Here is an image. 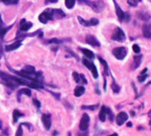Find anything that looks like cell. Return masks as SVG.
<instances>
[{"mask_svg":"<svg viewBox=\"0 0 151 136\" xmlns=\"http://www.w3.org/2000/svg\"><path fill=\"white\" fill-rule=\"evenodd\" d=\"M57 1L58 0H45V4H50V3L54 4V3H57Z\"/></svg>","mask_w":151,"mask_h":136,"instance_id":"ab89813d","label":"cell"},{"mask_svg":"<svg viewBox=\"0 0 151 136\" xmlns=\"http://www.w3.org/2000/svg\"><path fill=\"white\" fill-rule=\"evenodd\" d=\"M1 1L6 5H14L19 2V0H1Z\"/></svg>","mask_w":151,"mask_h":136,"instance_id":"836d02e7","label":"cell"},{"mask_svg":"<svg viewBox=\"0 0 151 136\" xmlns=\"http://www.w3.org/2000/svg\"><path fill=\"white\" fill-rule=\"evenodd\" d=\"M83 63L85 64V66H86L87 69L92 72V75H93V78H95V79L98 78L99 74H98V71H97V68L95 67V65L93 62H91L90 60H86V58L83 59Z\"/></svg>","mask_w":151,"mask_h":136,"instance_id":"8992f818","label":"cell"},{"mask_svg":"<svg viewBox=\"0 0 151 136\" xmlns=\"http://www.w3.org/2000/svg\"><path fill=\"white\" fill-rule=\"evenodd\" d=\"M127 126H129V127H131V126H132V123H131V122H129V123H127Z\"/></svg>","mask_w":151,"mask_h":136,"instance_id":"7dc6e473","label":"cell"},{"mask_svg":"<svg viewBox=\"0 0 151 136\" xmlns=\"http://www.w3.org/2000/svg\"><path fill=\"white\" fill-rule=\"evenodd\" d=\"M111 38L115 41H117V42H124L125 39H126V37H125V34L124 32L123 31L122 29L120 28H116L111 37Z\"/></svg>","mask_w":151,"mask_h":136,"instance_id":"5b68a950","label":"cell"},{"mask_svg":"<svg viewBox=\"0 0 151 136\" xmlns=\"http://www.w3.org/2000/svg\"><path fill=\"white\" fill-rule=\"evenodd\" d=\"M3 26H4V22H3L2 18H1V14H0V29L3 28Z\"/></svg>","mask_w":151,"mask_h":136,"instance_id":"7bdbcfd3","label":"cell"},{"mask_svg":"<svg viewBox=\"0 0 151 136\" xmlns=\"http://www.w3.org/2000/svg\"><path fill=\"white\" fill-rule=\"evenodd\" d=\"M80 51L83 53V54L85 56H86V58H88V59H94V53L91 50H88L86 48H80Z\"/></svg>","mask_w":151,"mask_h":136,"instance_id":"7402d4cb","label":"cell"},{"mask_svg":"<svg viewBox=\"0 0 151 136\" xmlns=\"http://www.w3.org/2000/svg\"><path fill=\"white\" fill-rule=\"evenodd\" d=\"M62 42H63L62 40H59L58 38H52V39H50V40L46 41V43H48V44H56V45L61 44Z\"/></svg>","mask_w":151,"mask_h":136,"instance_id":"1f68e13d","label":"cell"},{"mask_svg":"<svg viewBox=\"0 0 151 136\" xmlns=\"http://www.w3.org/2000/svg\"><path fill=\"white\" fill-rule=\"evenodd\" d=\"M12 27H13V25H11L10 27H6V28H1V29H0V39H1V40L4 39L5 35L6 34V32H7L9 30L12 29Z\"/></svg>","mask_w":151,"mask_h":136,"instance_id":"cb8c5ba5","label":"cell"},{"mask_svg":"<svg viewBox=\"0 0 151 136\" xmlns=\"http://www.w3.org/2000/svg\"><path fill=\"white\" fill-rule=\"evenodd\" d=\"M26 94L27 96H31V92H30V90L29 89H28V88H24V89H22V90H20L19 92H18V101H19V98H20V95L21 94Z\"/></svg>","mask_w":151,"mask_h":136,"instance_id":"484cf974","label":"cell"},{"mask_svg":"<svg viewBox=\"0 0 151 136\" xmlns=\"http://www.w3.org/2000/svg\"><path fill=\"white\" fill-rule=\"evenodd\" d=\"M107 116L109 117V120L111 122L114 120V115H113V113H112V111H111V109L109 108H107Z\"/></svg>","mask_w":151,"mask_h":136,"instance_id":"e575fe53","label":"cell"},{"mask_svg":"<svg viewBox=\"0 0 151 136\" xmlns=\"http://www.w3.org/2000/svg\"><path fill=\"white\" fill-rule=\"evenodd\" d=\"M99 104H95V105H83L82 106V109H89V110H96L99 108Z\"/></svg>","mask_w":151,"mask_h":136,"instance_id":"4316f807","label":"cell"},{"mask_svg":"<svg viewBox=\"0 0 151 136\" xmlns=\"http://www.w3.org/2000/svg\"><path fill=\"white\" fill-rule=\"evenodd\" d=\"M73 78L78 84H80V83H82L83 85L87 84V79L86 78L84 74H78L77 72H73Z\"/></svg>","mask_w":151,"mask_h":136,"instance_id":"7c38bea8","label":"cell"},{"mask_svg":"<svg viewBox=\"0 0 151 136\" xmlns=\"http://www.w3.org/2000/svg\"><path fill=\"white\" fill-rule=\"evenodd\" d=\"M68 136H71V132H69L68 133Z\"/></svg>","mask_w":151,"mask_h":136,"instance_id":"f907efd6","label":"cell"},{"mask_svg":"<svg viewBox=\"0 0 151 136\" xmlns=\"http://www.w3.org/2000/svg\"><path fill=\"white\" fill-rule=\"evenodd\" d=\"M42 123L45 128V130L49 131L52 126V120H51V116L49 114H43L42 115Z\"/></svg>","mask_w":151,"mask_h":136,"instance_id":"30bf717a","label":"cell"},{"mask_svg":"<svg viewBox=\"0 0 151 136\" xmlns=\"http://www.w3.org/2000/svg\"><path fill=\"white\" fill-rule=\"evenodd\" d=\"M137 16L139 19H140L144 22H147L151 19V16L146 12H139V13H137Z\"/></svg>","mask_w":151,"mask_h":136,"instance_id":"44dd1931","label":"cell"},{"mask_svg":"<svg viewBox=\"0 0 151 136\" xmlns=\"http://www.w3.org/2000/svg\"><path fill=\"white\" fill-rule=\"evenodd\" d=\"M150 1H151V0H150Z\"/></svg>","mask_w":151,"mask_h":136,"instance_id":"f5cc1de1","label":"cell"},{"mask_svg":"<svg viewBox=\"0 0 151 136\" xmlns=\"http://www.w3.org/2000/svg\"><path fill=\"white\" fill-rule=\"evenodd\" d=\"M86 92V88L83 86H78L75 88V91H74V94L76 97H80L82 96Z\"/></svg>","mask_w":151,"mask_h":136,"instance_id":"ffe728a7","label":"cell"},{"mask_svg":"<svg viewBox=\"0 0 151 136\" xmlns=\"http://www.w3.org/2000/svg\"><path fill=\"white\" fill-rule=\"evenodd\" d=\"M89 124H90V117L88 116V114L85 113L82 116L80 123H79V129H80V131H82V132L87 131L88 128H89Z\"/></svg>","mask_w":151,"mask_h":136,"instance_id":"52a82bcc","label":"cell"},{"mask_svg":"<svg viewBox=\"0 0 151 136\" xmlns=\"http://www.w3.org/2000/svg\"><path fill=\"white\" fill-rule=\"evenodd\" d=\"M113 2H114L115 7H116V15H117L118 19H119L120 21H124V14H124V11L121 9V7L117 5V3H116V0H113Z\"/></svg>","mask_w":151,"mask_h":136,"instance_id":"9a60e30c","label":"cell"},{"mask_svg":"<svg viewBox=\"0 0 151 136\" xmlns=\"http://www.w3.org/2000/svg\"><path fill=\"white\" fill-rule=\"evenodd\" d=\"M50 93H51L52 94H53V96H54V97H55L56 99L60 100V94H54L53 92H51V91H50Z\"/></svg>","mask_w":151,"mask_h":136,"instance_id":"60d3db41","label":"cell"},{"mask_svg":"<svg viewBox=\"0 0 151 136\" xmlns=\"http://www.w3.org/2000/svg\"><path fill=\"white\" fill-rule=\"evenodd\" d=\"M111 88H112V91H113L115 94H118V93L120 92V86H119L115 81H113V83H112V85H111Z\"/></svg>","mask_w":151,"mask_h":136,"instance_id":"f1b7e54d","label":"cell"},{"mask_svg":"<svg viewBox=\"0 0 151 136\" xmlns=\"http://www.w3.org/2000/svg\"><path fill=\"white\" fill-rule=\"evenodd\" d=\"M21 45H22V40L15 41L14 43H13V44H11V45H6V51H7V52H11V51L16 50V49H18Z\"/></svg>","mask_w":151,"mask_h":136,"instance_id":"ac0fdd59","label":"cell"},{"mask_svg":"<svg viewBox=\"0 0 151 136\" xmlns=\"http://www.w3.org/2000/svg\"><path fill=\"white\" fill-rule=\"evenodd\" d=\"M78 136H88V132H87L86 131H85V132H83L82 133L78 134Z\"/></svg>","mask_w":151,"mask_h":136,"instance_id":"b9f144b4","label":"cell"},{"mask_svg":"<svg viewBox=\"0 0 151 136\" xmlns=\"http://www.w3.org/2000/svg\"><path fill=\"white\" fill-rule=\"evenodd\" d=\"M140 1H141V0H127V3H128L131 6L135 7V6H138V4H139Z\"/></svg>","mask_w":151,"mask_h":136,"instance_id":"f546056e","label":"cell"},{"mask_svg":"<svg viewBox=\"0 0 151 136\" xmlns=\"http://www.w3.org/2000/svg\"><path fill=\"white\" fill-rule=\"evenodd\" d=\"M78 1L82 4L87 5L88 6H90L95 13H101L104 7V2L102 0H97V1H89V0H78Z\"/></svg>","mask_w":151,"mask_h":136,"instance_id":"7a4b0ae2","label":"cell"},{"mask_svg":"<svg viewBox=\"0 0 151 136\" xmlns=\"http://www.w3.org/2000/svg\"><path fill=\"white\" fill-rule=\"evenodd\" d=\"M78 22H80V24H81V25H83V26H85V27L96 26V25H98V24H99V21H98L97 19H95V18H92V19H91V20H89V21H85L82 17L78 16Z\"/></svg>","mask_w":151,"mask_h":136,"instance_id":"9c48e42d","label":"cell"},{"mask_svg":"<svg viewBox=\"0 0 151 136\" xmlns=\"http://www.w3.org/2000/svg\"><path fill=\"white\" fill-rule=\"evenodd\" d=\"M99 60H100V62L103 65V67H104V73H105V75H109V65H108V63H107V61L106 60H104L102 58H101V57H99Z\"/></svg>","mask_w":151,"mask_h":136,"instance_id":"d4e9b609","label":"cell"},{"mask_svg":"<svg viewBox=\"0 0 151 136\" xmlns=\"http://www.w3.org/2000/svg\"><path fill=\"white\" fill-rule=\"evenodd\" d=\"M14 77V76H11V75H8V74H6L5 72L0 71V78L3 80L2 83L4 85H6V86L12 88V89H14L15 87H17L19 86V84L15 82Z\"/></svg>","mask_w":151,"mask_h":136,"instance_id":"3957f363","label":"cell"},{"mask_svg":"<svg viewBox=\"0 0 151 136\" xmlns=\"http://www.w3.org/2000/svg\"><path fill=\"white\" fill-rule=\"evenodd\" d=\"M32 23L31 22H26L25 19H22L20 22V31L22 32H26L27 30H29L31 27H32Z\"/></svg>","mask_w":151,"mask_h":136,"instance_id":"5bb4252c","label":"cell"},{"mask_svg":"<svg viewBox=\"0 0 151 136\" xmlns=\"http://www.w3.org/2000/svg\"><path fill=\"white\" fill-rule=\"evenodd\" d=\"M133 64L132 65V70H136L138 69V68L139 67V65L141 64V60H142V55L139 54V55H136L134 56L133 58Z\"/></svg>","mask_w":151,"mask_h":136,"instance_id":"e0dca14e","label":"cell"},{"mask_svg":"<svg viewBox=\"0 0 151 136\" xmlns=\"http://www.w3.org/2000/svg\"><path fill=\"white\" fill-rule=\"evenodd\" d=\"M54 19V14H53V9H46L45 12H43L39 15V21L40 22L45 24L48 21H52Z\"/></svg>","mask_w":151,"mask_h":136,"instance_id":"277c9868","label":"cell"},{"mask_svg":"<svg viewBox=\"0 0 151 136\" xmlns=\"http://www.w3.org/2000/svg\"><path fill=\"white\" fill-rule=\"evenodd\" d=\"M23 125H25L29 130H30V131H32L33 130V126H32V124H30L29 123H22Z\"/></svg>","mask_w":151,"mask_h":136,"instance_id":"f35d334b","label":"cell"},{"mask_svg":"<svg viewBox=\"0 0 151 136\" xmlns=\"http://www.w3.org/2000/svg\"><path fill=\"white\" fill-rule=\"evenodd\" d=\"M132 50L136 53H139V52H140V48H139V46L138 45H132Z\"/></svg>","mask_w":151,"mask_h":136,"instance_id":"74e56055","label":"cell"},{"mask_svg":"<svg viewBox=\"0 0 151 136\" xmlns=\"http://www.w3.org/2000/svg\"><path fill=\"white\" fill-rule=\"evenodd\" d=\"M75 3H76V0H65V5H66L67 8H68V9L73 8L75 6Z\"/></svg>","mask_w":151,"mask_h":136,"instance_id":"83f0119b","label":"cell"},{"mask_svg":"<svg viewBox=\"0 0 151 136\" xmlns=\"http://www.w3.org/2000/svg\"><path fill=\"white\" fill-rule=\"evenodd\" d=\"M112 53L117 60H123L127 54V50L125 47H116L113 49Z\"/></svg>","mask_w":151,"mask_h":136,"instance_id":"ba28073f","label":"cell"},{"mask_svg":"<svg viewBox=\"0 0 151 136\" xmlns=\"http://www.w3.org/2000/svg\"><path fill=\"white\" fill-rule=\"evenodd\" d=\"M3 129V123H2V120L0 119V130Z\"/></svg>","mask_w":151,"mask_h":136,"instance_id":"f6af8a7d","label":"cell"},{"mask_svg":"<svg viewBox=\"0 0 151 136\" xmlns=\"http://www.w3.org/2000/svg\"><path fill=\"white\" fill-rule=\"evenodd\" d=\"M22 71H26V72L33 73V72L36 71V69H35V67H33V66H26V67L24 68V70H22Z\"/></svg>","mask_w":151,"mask_h":136,"instance_id":"4dcf8cb0","label":"cell"},{"mask_svg":"<svg viewBox=\"0 0 151 136\" xmlns=\"http://www.w3.org/2000/svg\"><path fill=\"white\" fill-rule=\"evenodd\" d=\"M57 133H58V132H57V131H55V132H53V134H52V135H53V136H55V135H56Z\"/></svg>","mask_w":151,"mask_h":136,"instance_id":"681fc988","label":"cell"},{"mask_svg":"<svg viewBox=\"0 0 151 136\" xmlns=\"http://www.w3.org/2000/svg\"><path fill=\"white\" fill-rule=\"evenodd\" d=\"M127 120H128V115L125 112H123V111L118 113L117 116L116 117V122L117 125L124 124Z\"/></svg>","mask_w":151,"mask_h":136,"instance_id":"8fae6325","label":"cell"},{"mask_svg":"<svg viewBox=\"0 0 151 136\" xmlns=\"http://www.w3.org/2000/svg\"><path fill=\"white\" fill-rule=\"evenodd\" d=\"M86 41V43H87L88 45H92V46H94V47H99V46H101L100 42H99V41L97 40V38H96L95 37H93V36H91V35L87 36Z\"/></svg>","mask_w":151,"mask_h":136,"instance_id":"4fadbf2b","label":"cell"},{"mask_svg":"<svg viewBox=\"0 0 151 136\" xmlns=\"http://www.w3.org/2000/svg\"><path fill=\"white\" fill-rule=\"evenodd\" d=\"M0 136H1V135H0Z\"/></svg>","mask_w":151,"mask_h":136,"instance_id":"816d5d0a","label":"cell"},{"mask_svg":"<svg viewBox=\"0 0 151 136\" xmlns=\"http://www.w3.org/2000/svg\"><path fill=\"white\" fill-rule=\"evenodd\" d=\"M21 117H23V114L22 112H20L18 109H14L13 112V122H14V124H15Z\"/></svg>","mask_w":151,"mask_h":136,"instance_id":"603a6c76","label":"cell"},{"mask_svg":"<svg viewBox=\"0 0 151 136\" xmlns=\"http://www.w3.org/2000/svg\"><path fill=\"white\" fill-rule=\"evenodd\" d=\"M108 136H118V134H117L116 132H114V133H112V134H110V135H108Z\"/></svg>","mask_w":151,"mask_h":136,"instance_id":"bcb514c9","label":"cell"},{"mask_svg":"<svg viewBox=\"0 0 151 136\" xmlns=\"http://www.w3.org/2000/svg\"><path fill=\"white\" fill-rule=\"evenodd\" d=\"M9 70L11 71H13L14 74H17L18 76L20 77H22L23 78H26V79H29V80H31V81H35L37 83H43L44 82V78L42 76V72H33V73H29V72H26L24 71H16L9 67Z\"/></svg>","mask_w":151,"mask_h":136,"instance_id":"6da1fadb","label":"cell"},{"mask_svg":"<svg viewBox=\"0 0 151 136\" xmlns=\"http://www.w3.org/2000/svg\"><path fill=\"white\" fill-rule=\"evenodd\" d=\"M106 117H107V107L102 106L101 108V110H100V113H99V119L101 122H105Z\"/></svg>","mask_w":151,"mask_h":136,"instance_id":"d6986e66","label":"cell"},{"mask_svg":"<svg viewBox=\"0 0 151 136\" xmlns=\"http://www.w3.org/2000/svg\"><path fill=\"white\" fill-rule=\"evenodd\" d=\"M143 36L147 38H151V23H146L142 28Z\"/></svg>","mask_w":151,"mask_h":136,"instance_id":"2e32d148","label":"cell"},{"mask_svg":"<svg viewBox=\"0 0 151 136\" xmlns=\"http://www.w3.org/2000/svg\"><path fill=\"white\" fill-rule=\"evenodd\" d=\"M131 115H132V116H134V115H135V112H134V111H131Z\"/></svg>","mask_w":151,"mask_h":136,"instance_id":"c3c4849f","label":"cell"},{"mask_svg":"<svg viewBox=\"0 0 151 136\" xmlns=\"http://www.w3.org/2000/svg\"><path fill=\"white\" fill-rule=\"evenodd\" d=\"M148 77V75H147V74H139V76L138 77V80H139V82H144L145 80H146V78Z\"/></svg>","mask_w":151,"mask_h":136,"instance_id":"d590c367","label":"cell"},{"mask_svg":"<svg viewBox=\"0 0 151 136\" xmlns=\"http://www.w3.org/2000/svg\"><path fill=\"white\" fill-rule=\"evenodd\" d=\"M2 56H3V49H2V46L0 45V60H1Z\"/></svg>","mask_w":151,"mask_h":136,"instance_id":"ee69618b","label":"cell"},{"mask_svg":"<svg viewBox=\"0 0 151 136\" xmlns=\"http://www.w3.org/2000/svg\"><path fill=\"white\" fill-rule=\"evenodd\" d=\"M23 135V130H22V124H21L16 131L15 136H22Z\"/></svg>","mask_w":151,"mask_h":136,"instance_id":"d6a6232c","label":"cell"},{"mask_svg":"<svg viewBox=\"0 0 151 136\" xmlns=\"http://www.w3.org/2000/svg\"><path fill=\"white\" fill-rule=\"evenodd\" d=\"M33 103H34V105L36 106V108L39 110V109H40V107H41V102H40L38 100H37V99H33Z\"/></svg>","mask_w":151,"mask_h":136,"instance_id":"8d00e7d4","label":"cell"}]
</instances>
